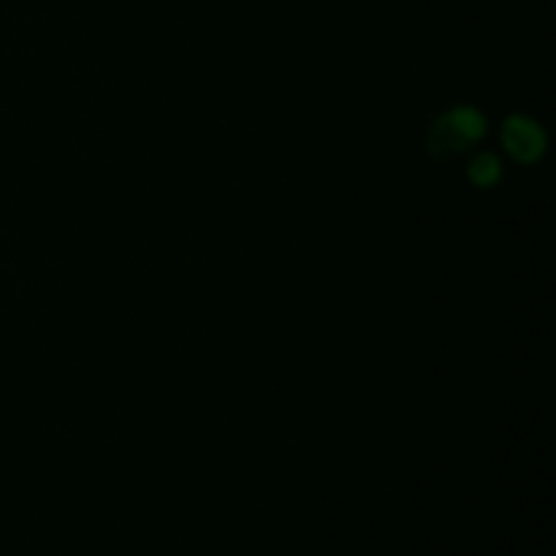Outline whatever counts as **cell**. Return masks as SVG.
<instances>
[{"label": "cell", "instance_id": "obj_2", "mask_svg": "<svg viewBox=\"0 0 556 556\" xmlns=\"http://www.w3.org/2000/svg\"><path fill=\"white\" fill-rule=\"evenodd\" d=\"M502 143L505 150L518 160V163H534L541 160L547 140H544V130L538 121L525 117V114H511L502 127Z\"/></svg>", "mask_w": 556, "mask_h": 556}, {"label": "cell", "instance_id": "obj_1", "mask_svg": "<svg viewBox=\"0 0 556 556\" xmlns=\"http://www.w3.org/2000/svg\"><path fill=\"white\" fill-rule=\"evenodd\" d=\"M482 137H485V117L476 108L463 104L433 121V127L427 134V153L433 160H446V156H456V153L476 147Z\"/></svg>", "mask_w": 556, "mask_h": 556}, {"label": "cell", "instance_id": "obj_3", "mask_svg": "<svg viewBox=\"0 0 556 556\" xmlns=\"http://www.w3.org/2000/svg\"><path fill=\"white\" fill-rule=\"evenodd\" d=\"M469 179H472V186H479V189H492V186L502 179V163H498V156H492V153L472 156V163H469Z\"/></svg>", "mask_w": 556, "mask_h": 556}]
</instances>
